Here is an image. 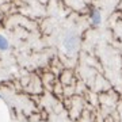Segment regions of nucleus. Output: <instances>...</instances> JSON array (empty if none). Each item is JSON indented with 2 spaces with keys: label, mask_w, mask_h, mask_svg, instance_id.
<instances>
[{
  "label": "nucleus",
  "mask_w": 122,
  "mask_h": 122,
  "mask_svg": "<svg viewBox=\"0 0 122 122\" xmlns=\"http://www.w3.org/2000/svg\"><path fill=\"white\" fill-rule=\"evenodd\" d=\"M90 16H91L92 25H95V26L100 25V22H102V15H100V11H99V10H92Z\"/></svg>",
  "instance_id": "obj_2"
},
{
  "label": "nucleus",
  "mask_w": 122,
  "mask_h": 122,
  "mask_svg": "<svg viewBox=\"0 0 122 122\" xmlns=\"http://www.w3.org/2000/svg\"><path fill=\"white\" fill-rule=\"evenodd\" d=\"M0 96H1V95H0Z\"/></svg>",
  "instance_id": "obj_4"
},
{
  "label": "nucleus",
  "mask_w": 122,
  "mask_h": 122,
  "mask_svg": "<svg viewBox=\"0 0 122 122\" xmlns=\"http://www.w3.org/2000/svg\"><path fill=\"white\" fill-rule=\"evenodd\" d=\"M62 46L68 53L76 52L79 48V35L76 33H72V31L65 34V37L62 39Z\"/></svg>",
  "instance_id": "obj_1"
},
{
  "label": "nucleus",
  "mask_w": 122,
  "mask_h": 122,
  "mask_svg": "<svg viewBox=\"0 0 122 122\" xmlns=\"http://www.w3.org/2000/svg\"><path fill=\"white\" fill-rule=\"evenodd\" d=\"M8 48H10L8 39L5 38L4 35L0 34V52H5V50H8Z\"/></svg>",
  "instance_id": "obj_3"
}]
</instances>
